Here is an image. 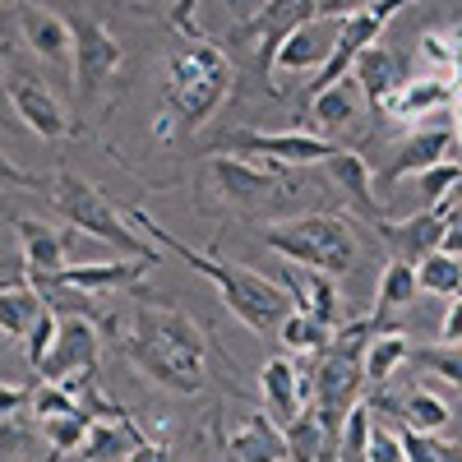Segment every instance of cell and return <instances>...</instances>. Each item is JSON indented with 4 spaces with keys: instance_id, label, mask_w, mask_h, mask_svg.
<instances>
[{
    "instance_id": "e0dca14e",
    "label": "cell",
    "mask_w": 462,
    "mask_h": 462,
    "mask_svg": "<svg viewBox=\"0 0 462 462\" xmlns=\"http://www.w3.org/2000/svg\"><path fill=\"white\" fill-rule=\"evenodd\" d=\"M19 5V32L23 42L42 56L47 65H74V23L42 10L37 0H14Z\"/></svg>"
},
{
    "instance_id": "5b68a950",
    "label": "cell",
    "mask_w": 462,
    "mask_h": 462,
    "mask_svg": "<svg viewBox=\"0 0 462 462\" xmlns=\"http://www.w3.org/2000/svg\"><path fill=\"white\" fill-rule=\"evenodd\" d=\"M51 204H56V213H60L74 231H84V236H97V241L116 245V250L130 254V259L158 263V245L143 241L139 231L111 208V199L102 195L93 180L74 176V171H56V176H51Z\"/></svg>"
},
{
    "instance_id": "277c9868",
    "label": "cell",
    "mask_w": 462,
    "mask_h": 462,
    "mask_svg": "<svg viewBox=\"0 0 462 462\" xmlns=\"http://www.w3.org/2000/svg\"><path fill=\"white\" fill-rule=\"evenodd\" d=\"M263 245L278 259L319 268L328 278H342L361 263V236L352 217L337 213H300V217H282L263 226Z\"/></svg>"
},
{
    "instance_id": "7402d4cb",
    "label": "cell",
    "mask_w": 462,
    "mask_h": 462,
    "mask_svg": "<svg viewBox=\"0 0 462 462\" xmlns=\"http://www.w3.org/2000/svg\"><path fill=\"white\" fill-rule=\"evenodd\" d=\"M370 97H365V88L346 74V79H337L333 88H324V93H315L310 97V121H315V134H337V130H346V125H356L361 121V106H365Z\"/></svg>"
},
{
    "instance_id": "f546056e",
    "label": "cell",
    "mask_w": 462,
    "mask_h": 462,
    "mask_svg": "<svg viewBox=\"0 0 462 462\" xmlns=\"http://www.w3.org/2000/svg\"><path fill=\"white\" fill-rule=\"evenodd\" d=\"M93 426H97V416H88V411H74V416L42 420L47 444H51V453H56V457H65V453H84V444H88Z\"/></svg>"
},
{
    "instance_id": "ee69618b",
    "label": "cell",
    "mask_w": 462,
    "mask_h": 462,
    "mask_svg": "<svg viewBox=\"0 0 462 462\" xmlns=\"http://www.w3.org/2000/svg\"><path fill=\"white\" fill-rule=\"evenodd\" d=\"M444 254L462 259V217H457V213L448 217V231H444Z\"/></svg>"
},
{
    "instance_id": "603a6c76",
    "label": "cell",
    "mask_w": 462,
    "mask_h": 462,
    "mask_svg": "<svg viewBox=\"0 0 462 462\" xmlns=\"http://www.w3.org/2000/svg\"><path fill=\"white\" fill-rule=\"evenodd\" d=\"M282 430H287V462H342V444L328 439V430H324V420L315 416V407L300 411L291 426H282Z\"/></svg>"
},
{
    "instance_id": "2e32d148",
    "label": "cell",
    "mask_w": 462,
    "mask_h": 462,
    "mask_svg": "<svg viewBox=\"0 0 462 462\" xmlns=\"http://www.w3.org/2000/svg\"><path fill=\"white\" fill-rule=\"evenodd\" d=\"M324 176H328V185L337 189V199L352 208V213H361L365 222H383V208H379V195H374V176H370V167H365V158L361 152H352V148H337L333 158L324 162Z\"/></svg>"
},
{
    "instance_id": "ffe728a7",
    "label": "cell",
    "mask_w": 462,
    "mask_h": 462,
    "mask_svg": "<svg viewBox=\"0 0 462 462\" xmlns=\"http://www.w3.org/2000/svg\"><path fill=\"white\" fill-rule=\"evenodd\" d=\"M453 102V79L448 74H416L407 79L389 102L379 106V116H389V121H420V116H435Z\"/></svg>"
},
{
    "instance_id": "6da1fadb",
    "label": "cell",
    "mask_w": 462,
    "mask_h": 462,
    "mask_svg": "<svg viewBox=\"0 0 462 462\" xmlns=\"http://www.w3.org/2000/svg\"><path fill=\"white\" fill-rule=\"evenodd\" d=\"M116 328V346L125 352V361L148 374L152 383L195 398L208 383V342L199 333V324L185 310H171V305L143 300L130 310V319H106Z\"/></svg>"
},
{
    "instance_id": "7c38bea8",
    "label": "cell",
    "mask_w": 462,
    "mask_h": 462,
    "mask_svg": "<svg viewBox=\"0 0 462 462\" xmlns=\"http://www.w3.org/2000/svg\"><path fill=\"white\" fill-rule=\"evenodd\" d=\"M448 217L444 208H420L411 217H383L374 231H379V241L389 245L393 259H407V263H420V259H430L444 250V231H448Z\"/></svg>"
},
{
    "instance_id": "e575fe53",
    "label": "cell",
    "mask_w": 462,
    "mask_h": 462,
    "mask_svg": "<svg viewBox=\"0 0 462 462\" xmlns=\"http://www.w3.org/2000/svg\"><path fill=\"white\" fill-rule=\"evenodd\" d=\"M457 180H462V162H439L430 171H420V199H426V208H444Z\"/></svg>"
},
{
    "instance_id": "8992f818",
    "label": "cell",
    "mask_w": 462,
    "mask_h": 462,
    "mask_svg": "<svg viewBox=\"0 0 462 462\" xmlns=\"http://www.w3.org/2000/svg\"><path fill=\"white\" fill-rule=\"evenodd\" d=\"M208 439L217 462H287V430L254 407H217L208 420Z\"/></svg>"
},
{
    "instance_id": "d590c367",
    "label": "cell",
    "mask_w": 462,
    "mask_h": 462,
    "mask_svg": "<svg viewBox=\"0 0 462 462\" xmlns=\"http://www.w3.org/2000/svg\"><path fill=\"white\" fill-rule=\"evenodd\" d=\"M365 462H407V448H402V435L393 426L374 420L370 430V448H365Z\"/></svg>"
},
{
    "instance_id": "bcb514c9",
    "label": "cell",
    "mask_w": 462,
    "mask_h": 462,
    "mask_svg": "<svg viewBox=\"0 0 462 462\" xmlns=\"http://www.w3.org/2000/svg\"><path fill=\"white\" fill-rule=\"evenodd\" d=\"M453 130H457V148H462V102H457V121H453Z\"/></svg>"
},
{
    "instance_id": "9a60e30c",
    "label": "cell",
    "mask_w": 462,
    "mask_h": 462,
    "mask_svg": "<svg viewBox=\"0 0 462 462\" xmlns=\"http://www.w3.org/2000/svg\"><path fill=\"white\" fill-rule=\"evenodd\" d=\"M278 287L291 296L296 310L315 315V319H324V324H333V328L346 324V315H342V296H337L333 278L319 273V268H305V263L282 259V263H278Z\"/></svg>"
},
{
    "instance_id": "44dd1931",
    "label": "cell",
    "mask_w": 462,
    "mask_h": 462,
    "mask_svg": "<svg viewBox=\"0 0 462 462\" xmlns=\"http://www.w3.org/2000/svg\"><path fill=\"white\" fill-rule=\"evenodd\" d=\"M14 231H19V245H23V268L28 278H51L65 268V236L42 222V217H14Z\"/></svg>"
},
{
    "instance_id": "1f68e13d",
    "label": "cell",
    "mask_w": 462,
    "mask_h": 462,
    "mask_svg": "<svg viewBox=\"0 0 462 462\" xmlns=\"http://www.w3.org/2000/svg\"><path fill=\"white\" fill-rule=\"evenodd\" d=\"M416 361L426 365L435 379L453 383L462 393V342H439V346H426V352H416Z\"/></svg>"
},
{
    "instance_id": "ba28073f",
    "label": "cell",
    "mask_w": 462,
    "mask_h": 462,
    "mask_svg": "<svg viewBox=\"0 0 462 462\" xmlns=\"http://www.w3.org/2000/svg\"><path fill=\"white\" fill-rule=\"evenodd\" d=\"M217 189L226 195L231 208H241V213H263V208H273V204H287L296 195V176L291 167H259V162H241V158H226V152H213V162H208Z\"/></svg>"
},
{
    "instance_id": "83f0119b",
    "label": "cell",
    "mask_w": 462,
    "mask_h": 462,
    "mask_svg": "<svg viewBox=\"0 0 462 462\" xmlns=\"http://www.w3.org/2000/svg\"><path fill=\"white\" fill-rule=\"evenodd\" d=\"M389 411L402 420V426L420 430V435H439V430H448V420H453L448 402H444V398H435V393H426V389H416V393H407V398L389 402Z\"/></svg>"
},
{
    "instance_id": "f35d334b",
    "label": "cell",
    "mask_w": 462,
    "mask_h": 462,
    "mask_svg": "<svg viewBox=\"0 0 462 462\" xmlns=\"http://www.w3.org/2000/svg\"><path fill=\"white\" fill-rule=\"evenodd\" d=\"M125 462H176V457H171V448H167V444H158V439L139 435V439H130Z\"/></svg>"
},
{
    "instance_id": "f1b7e54d",
    "label": "cell",
    "mask_w": 462,
    "mask_h": 462,
    "mask_svg": "<svg viewBox=\"0 0 462 462\" xmlns=\"http://www.w3.org/2000/svg\"><path fill=\"white\" fill-rule=\"evenodd\" d=\"M416 273H420V291L444 296V300H457V296H462V259H453V254H444V250L430 254V259H420Z\"/></svg>"
},
{
    "instance_id": "7a4b0ae2",
    "label": "cell",
    "mask_w": 462,
    "mask_h": 462,
    "mask_svg": "<svg viewBox=\"0 0 462 462\" xmlns=\"http://www.w3.org/2000/svg\"><path fill=\"white\" fill-rule=\"evenodd\" d=\"M130 222L139 226V231H148V241L158 245V250H167V254H176L180 263H189L195 273H204L217 291H222V305L231 315H236L250 333H259V337H268V333H278L282 324H287V315L296 310L291 305V296L278 287V282H268V278H259L254 268H245V263H226V259H217L213 250H195V245H185L176 231H167V226H158V217L152 213H143V208H130Z\"/></svg>"
},
{
    "instance_id": "52a82bcc",
    "label": "cell",
    "mask_w": 462,
    "mask_h": 462,
    "mask_svg": "<svg viewBox=\"0 0 462 462\" xmlns=\"http://www.w3.org/2000/svg\"><path fill=\"white\" fill-rule=\"evenodd\" d=\"M342 143L315 134V130H231L217 152H231V158H250L259 167H324Z\"/></svg>"
},
{
    "instance_id": "4fadbf2b",
    "label": "cell",
    "mask_w": 462,
    "mask_h": 462,
    "mask_svg": "<svg viewBox=\"0 0 462 462\" xmlns=\"http://www.w3.org/2000/svg\"><path fill=\"white\" fill-rule=\"evenodd\" d=\"M97 346H102V333H97V319L93 315H60V333H56V346L51 356L42 361V379H69V374H88L97 370Z\"/></svg>"
},
{
    "instance_id": "74e56055",
    "label": "cell",
    "mask_w": 462,
    "mask_h": 462,
    "mask_svg": "<svg viewBox=\"0 0 462 462\" xmlns=\"http://www.w3.org/2000/svg\"><path fill=\"white\" fill-rule=\"evenodd\" d=\"M305 5H310V23H319V19H346V14L374 5V0H305Z\"/></svg>"
},
{
    "instance_id": "4316f807",
    "label": "cell",
    "mask_w": 462,
    "mask_h": 462,
    "mask_svg": "<svg viewBox=\"0 0 462 462\" xmlns=\"http://www.w3.org/2000/svg\"><path fill=\"white\" fill-rule=\"evenodd\" d=\"M416 352H411V342L402 337V333H374L370 342H365V383H389L407 361H411Z\"/></svg>"
},
{
    "instance_id": "8fae6325",
    "label": "cell",
    "mask_w": 462,
    "mask_h": 462,
    "mask_svg": "<svg viewBox=\"0 0 462 462\" xmlns=\"http://www.w3.org/2000/svg\"><path fill=\"white\" fill-rule=\"evenodd\" d=\"M259 393L268 402V416H273L278 426H291L300 411L315 407V379H310V370H300L291 356H273V361H263V370H259Z\"/></svg>"
},
{
    "instance_id": "30bf717a",
    "label": "cell",
    "mask_w": 462,
    "mask_h": 462,
    "mask_svg": "<svg viewBox=\"0 0 462 462\" xmlns=\"http://www.w3.org/2000/svg\"><path fill=\"white\" fill-rule=\"evenodd\" d=\"M5 97L14 106V116L37 134V139H65L74 125H69V116L65 106L56 102V93L37 79V74L28 69H10V79H5Z\"/></svg>"
},
{
    "instance_id": "4dcf8cb0",
    "label": "cell",
    "mask_w": 462,
    "mask_h": 462,
    "mask_svg": "<svg viewBox=\"0 0 462 462\" xmlns=\"http://www.w3.org/2000/svg\"><path fill=\"white\" fill-rule=\"evenodd\" d=\"M74 411H84V402L65 379H47L32 389V416L37 420H56V416H74Z\"/></svg>"
},
{
    "instance_id": "f6af8a7d",
    "label": "cell",
    "mask_w": 462,
    "mask_h": 462,
    "mask_svg": "<svg viewBox=\"0 0 462 462\" xmlns=\"http://www.w3.org/2000/svg\"><path fill=\"white\" fill-rule=\"evenodd\" d=\"M439 462H462V444H439Z\"/></svg>"
},
{
    "instance_id": "5bb4252c",
    "label": "cell",
    "mask_w": 462,
    "mask_h": 462,
    "mask_svg": "<svg viewBox=\"0 0 462 462\" xmlns=\"http://www.w3.org/2000/svg\"><path fill=\"white\" fill-rule=\"evenodd\" d=\"M453 143H457V130H448V125H420V130H411L393 148L389 167H383V176H379V189H393L402 176H420V171L448 162Z\"/></svg>"
},
{
    "instance_id": "d6986e66",
    "label": "cell",
    "mask_w": 462,
    "mask_h": 462,
    "mask_svg": "<svg viewBox=\"0 0 462 462\" xmlns=\"http://www.w3.org/2000/svg\"><path fill=\"white\" fill-rule=\"evenodd\" d=\"M143 259H121V263H74V268H60L51 278H37V287H69V291H125V287H139L143 278Z\"/></svg>"
},
{
    "instance_id": "ac0fdd59",
    "label": "cell",
    "mask_w": 462,
    "mask_h": 462,
    "mask_svg": "<svg viewBox=\"0 0 462 462\" xmlns=\"http://www.w3.org/2000/svg\"><path fill=\"white\" fill-rule=\"evenodd\" d=\"M352 79L365 88V97H370V106H374V116H379V106L411 79V74H407V56H402L398 47H389V42H374V47H365V51L356 56Z\"/></svg>"
},
{
    "instance_id": "836d02e7",
    "label": "cell",
    "mask_w": 462,
    "mask_h": 462,
    "mask_svg": "<svg viewBox=\"0 0 462 462\" xmlns=\"http://www.w3.org/2000/svg\"><path fill=\"white\" fill-rule=\"evenodd\" d=\"M56 333H60V310H56V305H47V315L37 319V328L23 337V342H28V346H23V356H28V365H32V370H42V361L51 356Z\"/></svg>"
},
{
    "instance_id": "d4e9b609",
    "label": "cell",
    "mask_w": 462,
    "mask_h": 462,
    "mask_svg": "<svg viewBox=\"0 0 462 462\" xmlns=\"http://www.w3.org/2000/svg\"><path fill=\"white\" fill-rule=\"evenodd\" d=\"M416 291H420V273H416V263H407V259H389L383 263V273H379V287H374V319L383 324V315H393V310H402V305H411L416 300Z\"/></svg>"
},
{
    "instance_id": "ab89813d",
    "label": "cell",
    "mask_w": 462,
    "mask_h": 462,
    "mask_svg": "<svg viewBox=\"0 0 462 462\" xmlns=\"http://www.w3.org/2000/svg\"><path fill=\"white\" fill-rule=\"evenodd\" d=\"M23 411H32V389L5 383V393H0V416H5V420H23Z\"/></svg>"
},
{
    "instance_id": "3957f363",
    "label": "cell",
    "mask_w": 462,
    "mask_h": 462,
    "mask_svg": "<svg viewBox=\"0 0 462 462\" xmlns=\"http://www.w3.org/2000/svg\"><path fill=\"white\" fill-rule=\"evenodd\" d=\"M226 93H231V60L222 56V47L199 37V42H189L171 56V74L162 88V116L152 130L162 139L171 134V121H180L185 130H199L213 121V111L226 102Z\"/></svg>"
},
{
    "instance_id": "8d00e7d4",
    "label": "cell",
    "mask_w": 462,
    "mask_h": 462,
    "mask_svg": "<svg viewBox=\"0 0 462 462\" xmlns=\"http://www.w3.org/2000/svg\"><path fill=\"white\" fill-rule=\"evenodd\" d=\"M402 435V448H407V462H439V439L435 435H420L411 426H398Z\"/></svg>"
},
{
    "instance_id": "b9f144b4",
    "label": "cell",
    "mask_w": 462,
    "mask_h": 462,
    "mask_svg": "<svg viewBox=\"0 0 462 462\" xmlns=\"http://www.w3.org/2000/svg\"><path fill=\"white\" fill-rule=\"evenodd\" d=\"M439 342H462V296L448 305V315L439 324Z\"/></svg>"
},
{
    "instance_id": "60d3db41",
    "label": "cell",
    "mask_w": 462,
    "mask_h": 462,
    "mask_svg": "<svg viewBox=\"0 0 462 462\" xmlns=\"http://www.w3.org/2000/svg\"><path fill=\"white\" fill-rule=\"evenodd\" d=\"M420 56H426L430 65H439V69L448 74V65H453V47H448V32H426V37H420Z\"/></svg>"
},
{
    "instance_id": "484cf974",
    "label": "cell",
    "mask_w": 462,
    "mask_h": 462,
    "mask_svg": "<svg viewBox=\"0 0 462 462\" xmlns=\"http://www.w3.org/2000/svg\"><path fill=\"white\" fill-rule=\"evenodd\" d=\"M278 337L287 342L291 356H324L328 346L337 342V328L324 324V319H315V315H305V310H291L287 324L278 328Z\"/></svg>"
},
{
    "instance_id": "d6a6232c",
    "label": "cell",
    "mask_w": 462,
    "mask_h": 462,
    "mask_svg": "<svg viewBox=\"0 0 462 462\" xmlns=\"http://www.w3.org/2000/svg\"><path fill=\"white\" fill-rule=\"evenodd\" d=\"M370 430H374L370 407H365V402H356V407H352V416H346V430H342V462H365Z\"/></svg>"
},
{
    "instance_id": "cb8c5ba5",
    "label": "cell",
    "mask_w": 462,
    "mask_h": 462,
    "mask_svg": "<svg viewBox=\"0 0 462 462\" xmlns=\"http://www.w3.org/2000/svg\"><path fill=\"white\" fill-rule=\"evenodd\" d=\"M333 56V37H324L315 23H300L287 42L278 47V60L273 69H291V74H305V69H324V60Z\"/></svg>"
},
{
    "instance_id": "7bdbcfd3",
    "label": "cell",
    "mask_w": 462,
    "mask_h": 462,
    "mask_svg": "<svg viewBox=\"0 0 462 462\" xmlns=\"http://www.w3.org/2000/svg\"><path fill=\"white\" fill-rule=\"evenodd\" d=\"M448 47H453L448 79H453V93H462V28H448Z\"/></svg>"
},
{
    "instance_id": "9c48e42d",
    "label": "cell",
    "mask_w": 462,
    "mask_h": 462,
    "mask_svg": "<svg viewBox=\"0 0 462 462\" xmlns=\"http://www.w3.org/2000/svg\"><path fill=\"white\" fill-rule=\"evenodd\" d=\"M74 23V97H79V111L125 69V51L121 42L97 23V19H69Z\"/></svg>"
}]
</instances>
